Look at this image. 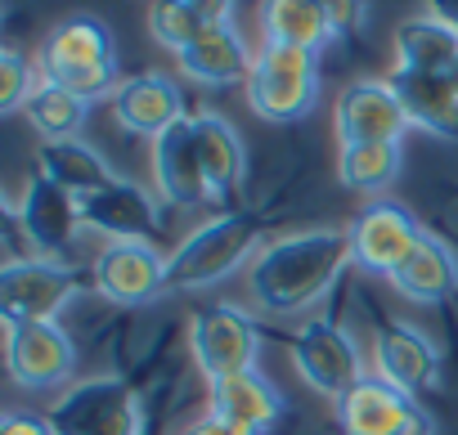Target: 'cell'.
Returning <instances> with one entry per match:
<instances>
[{
    "label": "cell",
    "mask_w": 458,
    "mask_h": 435,
    "mask_svg": "<svg viewBox=\"0 0 458 435\" xmlns=\"http://www.w3.org/2000/svg\"><path fill=\"white\" fill-rule=\"evenodd\" d=\"M189 350H193L198 368L207 372V381L216 386V381H229V377L257 368L261 332L248 310L220 301L189 319Z\"/></svg>",
    "instance_id": "cell-5"
},
{
    "label": "cell",
    "mask_w": 458,
    "mask_h": 435,
    "mask_svg": "<svg viewBox=\"0 0 458 435\" xmlns=\"http://www.w3.org/2000/svg\"><path fill=\"white\" fill-rule=\"evenodd\" d=\"M184 5L202 23H229V14H234V0H184Z\"/></svg>",
    "instance_id": "cell-34"
},
{
    "label": "cell",
    "mask_w": 458,
    "mask_h": 435,
    "mask_svg": "<svg viewBox=\"0 0 458 435\" xmlns=\"http://www.w3.org/2000/svg\"><path fill=\"white\" fill-rule=\"evenodd\" d=\"M373 368L382 381L400 386L404 395H422L431 381H436V368H440V355L431 346V337H422L413 323H382L377 337H373Z\"/></svg>",
    "instance_id": "cell-17"
},
{
    "label": "cell",
    "mask_w": 458,
    "mask_h": 435,
    "mask_svg": "<svg viewBox=\"0 0 458 435\" xmlns=\"http://www.w3.org/2000/svg\"><path fill=\"white\" fill-rule=\"evenodd\" d=\"M140 435H162V422L148 413V422H144V431H140Z\"/></svg>",
    "instance_id": "cell-37"
},
{
    "label": "cell",
    "mask_w": 458,
    "mask_h": 435,
    "mask_svg": "<svg viewBox=\"0 0 458 435\" xmlns=\"http://www.w3.org/2000/svg\"><path fill=\"white\" fill-rule=\"evenodd\" d=\"M431 5H436L445 19H454V23H458V0H431Z\"/></svg>",
    "instance_id": "cell-36"
},
{
    "label": "cell",
    "mask_w": 458,
    "mask_h": 435,
    "mask_svg": "<svg viewBox=\"0 0 458 435\" xmlns=\"http://www.w3.org/2000/svg\"><path fill=\"white\" fill-rule=\"evenodd\" d=\"M211 413L229 426H239L243 435H266L284 417V395L266 372L252 368L211 386Z\"/></svg>",
    "instance_id": "cell-19"
},
{
    "label": "cell",
    "mask_w": 458,
    "mask_h": 435,
    "mask_svg": "<svg viewBox=\"0 0 458 435\" xmlns=\"http://www.w3.org/2000/svg\"><path fill=\"white\" fill-rule=\"evenodd\" d=\"M37 72L41 81L50 86H64L68 95L95 104L104 99L108 90H117V54H113V37L99 19L90 14H77V19H64L46 41H41V54H37Z\"/></svg>",
    "instance_id": "cell-2"
},
{
    "label": "cell",
    "mask_w": 458,
    "mask_h": 435,
    "mask_svg": "<svg viewBox=\"0 0 458 435\" xmlns=\"http://www.w3.org/2000/svg\"><path fill=\"white\" fill-rule=\"evenodd\" d=\"M113 113L131 135H166L175 121H184V90L166 72H135L113 90Z\"/></svg>",
    "instance_id": "cell-15"
},
{
    "label": "cell",
    "mask_w": 458,
    "mask_h": 435,
    "mask_svg": "<svg viewBox=\"0 0 458 435\" xmlns=\"http://www.w3.org/2000/svg\"><path fill=\"white\" fill-rule=\"evenodd\" d=\"M337 422L346 435H431V417L418 408V399L377 372L360 377L337 399Z\"/></svg>",
    "instance_id": "cell-8"
},
{
    "label": "cell",
    "mask_w": 458,
    "mask_h": 435,
    "mask_svg": "<svg viewBox=\"0 0 458 435\" xmlns=\"http://www.w3.org/2000/svg\"><path fill=\"white\" fill-rule=\"evenodd\" d=\"M19 225H23L28 243L46 261H55V256H64L72 247V238H77V230L86 221H81V202L68 188H59L55 180L32 171L28 188H23V202H19Z\"/></svg>",
    "instance_id": "cell-13"
},
{
    "label": "cell",
    "mask_w": 458,
    "mask_h": 435,
    "mask_svg": "<svg viewBox=\"0 0 458 435\" xmlns=\"http://www.w3.org/2000/svg\"><path fill=\"white\" fill-rule=\"evenodd\" d=\"M46 417H50L55 435H140L144 422H148L135 386L122 381V377L72 381L50 404Z\"/></svg>",
    "instance_id": "cell-4"
},
{
    "label": "cell",
    "mask_w": 458,
    "mask_h": 435,
    "mask_svg": "<svg viewBox=\"0 0 458 435\" xmlns=\"http://www.w3.org/2000/svg\"><path fill=\"white\" fill-rule=\"evenodd\" d=\"M261 247V221L252 211H225L198 225L171 256H166V288L171 292H202L234 274Z\"/></svg>",
    "instance_id": "cell-3"
},
{
    "label": "cell",
    "mask_w": 458,
    "mask_h": 435,
    "mask_svg": "<svg viewBox=\"0 0 458 435\" xmlns=\"http://www.w3.org/2000/svg\"><path fill=\"white\" fill-rule=\"evenodd\" d=\"M95 288L113 305H148L166 288V256L153 243H108L95 256Z\"/></svg>",
    "instance_id": "cell-12"
},
{
    "label": "cell",
    "mask_w": 458,
    "mask_h": 435,
    "mask_svg": "<svg viewBox=\"0 0 458 435\" xmlns=\"http://www.w3.org/2000/svg\"><path fill=\"white\" fill-rule=\"evenodd\" d=\"M261 37L266 46H306L324 50L333 41L328 19L310 5V0H261Z\"/></svg>",
    "instance_id": "cell-26"
},
{
    "label": "cell",
    "mask_w": 458,
    "mask_h": 435,
    "mask_svg": "<svg viewBox=\"0 0 458 435\" xmlns=\"http://www.w3.org/2000/svg\"><path fill=\"white\" fill-rule=\"evenodd\" d=\"M184 435H243V431H239V426H229V422H220L216 413H207V417H198Z\"/></svg>",
    "instance_id": "cell-35"
},
{
    "label": "cell",
    "mask_w": 458,
    "mask_h": 435,
    "mask_svg": "<svg viewBox=\"0 0 458 435\" xmlns=\"http://www.w3.org/2000/svg\"><path fill=\"white\" fill-rule=\"evenodd\" d=\"M395 50H400V68L449 77L458 68V23L445 14L404 19L395 28Z\"/></svg>",
    "instance_id": "cell-23"
},
{
    "label": "cell",
    "mask_w": 458,
    "mask_h": 435,
    "mask_svg": "<svg viewBox=\"0 0 458 435\" xmlns=\"http://www.w3.org/2000/svg\"><path fill=\"white\" fill-rule=\"evenodd\" d=\"M391 90L400 95L409 121L436 139H454L458 144V90L449 77H436V72H409V68H395L391 77Z\"/></svg>",
    "instance_id": "cell-21"
},
{
    "label": "cell",
    "mask_w": 458,
    "mask_h": 435,
    "mask_svg": "<svg viewBox=\"0 0 458 435\" xmlns=\"http://www.w3.org/2000/svg\"><path fill=\"white\" fill-rule=\"evenodd\" d=\"M37 68L19 54V50H5L0 54V113H19L28 108V99L37 95Z\"/></svg>",
    "instance_id": "cell-30"
},
{
    "label": "cell",
    "mask_w": 458,
    "mask_h": 435,
    "mask_svg": "<svg viewBox=\"0 0 458 435\" xmlns=\"http://www.w3.org/2000/svg\"><path fill=\"white\" fill-rule=\"evenodd\" d=\"M28 121H32V130L46 139V144H55V139H77V130H81V121H86V113H90V104L86 99H77V95H68L64 86H50V81H41V90L28 99Z\"/></svg>",
    "instance_id": "cell-28"
},
{
    "label": "cell",
    "mask_w": 458,
    "mask_h": 435,
    "mask_svg": "<svg viewBox=\"0 0 458 435\" xmlns=\"http://www.w3.org/2000/svg\"><path fill=\"white\" fill-rule=\"evenodd\" d=\"M207 28H211V23H202V19L184 5V0H153V5H148V37H153L157 46L175 50V54H184Z\"/></svg>",
    "instance_id": "cell-29"
},
{
    "label": "cell",
    "mask_w": 458,
    "mask_h": 435,
    "mask_svg": "<svg viewBox=\"0 0 458 435\" xmlns=\"http://www.w3.org/2000/svg\"><path fill=\"white\" fill-rule=\"evenodd\" d=\"M81 297V279L77 270H68L64 261H10L0 270V310L14 323H55L64 305H72Z\"/></svg>",
    "instance_id": "cell-6"
},
{
    "label": "cell",
    "mask_w": 458,
    "mask_h": 435,
    "mask_svg": "<svg viewBox=\"0 0 458 435\" xmlns=\"http://www.w3.org/2000/svg\"><path fill=\"white\" fill-rule=\"evenodd\" d=\"M193 139H198V157H202V175H207V193L211 202H229L239 193L243 175H248V148L239 139V130L229 126L220 113H198L193 117Z\"/></svg>",
    "instance_id": "cell-20"
},
{
    "label": "cell",
    "mask_w": 458,
    "mask_h": 435,
    "mask_svg": "<svg viewBox=\"0 0 458 435\" xmlns=\"http://www.w3.org/2000/svg\"><path fill=\"white\" fill-rule=\"evenodd\" d=\"M153 184H157L162 202H171L180 211L211 202L202 157H198V139H193V117L175 121L166 135L153 139Z\"/></svg>",
    "instance_id": "cell-16"
},
{
    "label": "cell",
    "mask_w": 458,
    "mask_h": 435,
    "mask_svg": "<svg viewBox=\"0 0 458 435\" xmlns=\"http://www.w3.org/2000/svg\"><path fill=\"white\" fill-rule=\"evenodd\" d=\"M391 288L400 297L418 301V305H440V301H449L458 292V256L436 234H422V243L391 274Z\"/></svg>",
    "instance_id": "cell-22"
},
{
    "label": "cell",
    "mask_w": 458,
    "mask_h": 435,
    "mask_svg": "<svg viewBox=\"0 0 458 435\" xmlns=\"http://www.w3.org/2000/svg\"><path fill=\"white\" fill-rule=\"evenodd\" d=\"M293 364L301 372V381L328 399H342L364 372L360 346L351 341V332L333 319H306L293 332Z\"/></svg>",
    "instance_id": "cell-7"
},
{
    "label": "cell",
    "mask_w": 458,
    "mask_h": 435,
    "mask_svg": "<svg viewBox=\"0 0 458 435\" xmlns=\"http://www.w3.org/2000/svg\"><path fill=\"white\" fill-rule=\"evenodd\" d=\"M0 435H55V426H50V417H41V413L10 408L5 417H0Z\"/></svg>",
    "instance_id": "cell-33"
},
{
    "label": "cell",
    "mask_w": 458,
    "mask_h": 435,
    "mask_svg": "<svg viewBox=\"0 0 458 435\" xmlns=\"http://www.w3.org/2000/svg\"><path fill=\"white\" fill-rule=\"evenodd\" d=\"M5 359L10 377L23 390H55L72 381L77 346L59 323H14L5 319Z\"/></svg>",
    "instance_id": "cell-9"
},
{
    "label": "cell",
    "mask_w": 458,
    "mask_h": 435,
    "mask_svg": "<svg viewBox=\"0 0 458 435\" xmlns=\"http://www.w3.org/2000/svg\"><path fill=\"white\" fill-rule=\"evenodd\" d=\"M346 265H355L351 230L324 225L284 234L252 261V301L266 314H301L342 279Z\"/></svg>",
    "instance_id": "cell-1"
},
{
    "label": "cell",
    "mask_w": 458,
    "mask_h": 435,
    "mask_svg": "<svg viewBox=\"0 0 458 435\" xmlns=\"http://www.w3.org/2000/svg\"><path fill=\"white\" fill-rule=\"evenodd\" d=\"M319 99V77H288V72H266V68H252L248 77V108L261 117V121H301Z\"/></svg>",
    "instance_id": "cell-24"
},
{
    "label": "cell",
    "mask_w": 458,
    "mask_h": 435,
    "mask_svg": "<svg viewBox=\"0 0 458 435\" xmlns=\"http://www.w3.org/2000/svg\"><path fill=\"white\" fill-rule=\"evenodd\" d=\"M422 225L413 221V211L400 206V202H369L360 215H355V225H351V252H355V265L369 270V274H395L400 261L422 243Z\"/></svg>",
    "instance_id": "cell-10"
},
{
    "label": "cell",
    "mask_w": 458,
    "mask_h": 435,
    "mask_svg": "<svg viewBox=\"0 0 458 435\" xmlns=\"http://www.w3.org/2000/svg\"><path fill=\"white\" fill-rule=\"evenodd\" d=\"M257 54L248 50V41L234 32V23H211L184 54H180V72L198 86H234L252 77Z\"/></svg>",
    "instance_id": "cell-18"
},
{
    "label": "cell",
    "mask_w": 458,
    "mask_h": 435,
    "mask_svg": "<svg viewBox=\"0 0 458 435\" xmlns=\"http://www.w3.org/2000/svg\"><path fill=\"white\" fill-rule=\"evenodd\" d=\"M310 5L328 19L333 37H355L364 23V0H310Z\"/></svg>",
    "instance_id": "cell-32"
},
{
    "label": "cell",
    "mask_w": 458,
    "mask_h": 435,
    "mask_svg": "<svg viewBox=\"0 0 458 435\" xmlns=\"http://www.w3.org/2000/svg\"><path fill=\"white\" fill-rule=\"evenodd\" d=\"M77 202H81L86 230L104 234L108 243H148V234L157 230V202L135 180L117 175L113 184H104V188H95Z\"/></svg>",
    "instance_id": "cell-14"
},
{
    "label": "cell",
    "mask_w": 458,
    "mask_h": 435,
    "mask_svg": "<svg viewBox=\"0 0 458 435\" xmlns=\"http://www.w3.org/2000/svg\"><path fill=\"white\" fill-rule=\"evenodd\" d=\"M400 175V144H346L337 153V180L351 193H386Z\"/></svg>",
    "instance_id": "cell-27"
},
{
    "label": "cell",
    "mask_w": 458,
    "mask_h": 435,
    "mask_svg": "<svg viewBox=\"0 0 458 435\" xmlns=\"http://www.w3.org/2000/svg\"><path fill=\"white\" fill-rule=\"evenodd\" d=\"M257 68L266 72H288V77H319V50L306 46H261Z\"/></svg>",
    "instance_id": "cell-31"
},
{
    "label": "cell",
    "mask_w": 458,
    "mask_h": 435,
    "mask_svg": "<svg viewBox=\"0 0 458 435\" xmlns=\"http://www.w3.org/2000/svg\"><path fill=\"white\" fill-rule=\"evenodd\" d=\"M449 81H454V90H458V68H454V72H449Z\"/></svg>",
    "instance_id": "cell-38"
},
{
    "label": "cell",
    "mask_w": 458,
    "mask_h": 435,
    "mask_svg": "<svg viewBox=\"0 0 458 435\" xmlns=\"http://www.w3.org/2000/svg\"><path fill=\"white\" fill-rule=\"evenodd\" d=\"M333 121H337V139L346 144H400V135L413 126L400 95L391 90V81H351L337 104H333Z\"/></svg>",
    "instance_id": "cell-11"
},
{
    "label": "cell",
    "mask_w": 458,
    "mask_h": 435,
    "mask_svg": "<svg viewBox=\"0 0 458 435\" xmlns=\"http://www.w3.org/2000/svg\"><path fill=\"white\" fill-rule=\"evenodd\" d=\"M41 162V175L55 180L59 188H68L72 197H86L104 184H113V166L99 157V148H90L86 139H55V144H41L37 153Z\"/></svg>",
    "instance_id": "cell-25"
}]
</instances>
